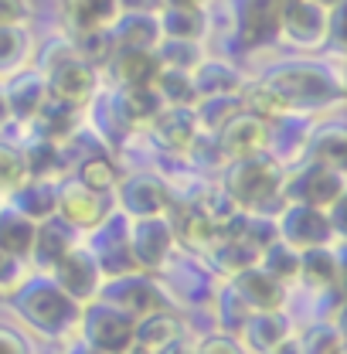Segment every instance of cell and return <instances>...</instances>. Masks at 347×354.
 Listing matches in <instances>:
<instances>
[{"label": "cell", "mask_w": 347, "mask_h": 354, "mask_svg": "<svg viewBox=\"0 0 347 354\" xmlns=\"http://www.w3.org/2000/svg\"><path fill=\"white\" fill-rule=\"evenodd\" d=\"M48 272H51V279H55L75 304L95 300L99 290H102V269H99V263H95V256H92L88 245H75V242H72L68 252L51 266Z\"/></svg>", "instance_id": "10"}, {"label": "cell", "mask_w": 347, "mask_h": 354, "mask_svg": "<svg viewBox=\"0 0 347 354\" xmlns=\"http://www.w3.org/2000/svg\"><path fill=\"white\" fill-rule=\"evenodd\" d=\"M55 198H58V187L48 177H28L21 187L10 191V208H17L31 221H44L55 215Z\"/></svg>", "instance_id": "28"}, {"label": "cell", "mask_w": 347, "mask_h": 354, "mask_svg": "<svg viewBox=\"0 0 347 354\" xmlns=\"http://www.w3.org/2000/svg\"><path fill=\"white\" fill-rule=\"evenodd\" d=\"M153 55H157L160 68H177V72H191L205 58L198 41H174V38H160L157 48H153Z\"/></svg>", "instance_id": "35"}, {"label": "cell", "mask_w": 347, "mask_h": 354, "mask_svg": "<svg viewBox=\"0 0 347 354\" xmlns=\"http://www.w3.org/2000/svg\"><path fill=\"white\" fill-rule=\"evenodd\" d=\"M79 113L82 109H75V106H68V102H62L55 95H44V102L31 116V123H35L38 136L51 140V143H62V140H68L72 133L79 130Z\"/></svg>", "instance_id": "27"}, {"label": "cell", "mask_w": 347, "mask_h": 354, "mask_svg": "<svg viewBox=\"0 0 347 354\" xmlns=\"http://www.w3.org/2000/svg\"><path fill=\"white\" fill-rule=\"evenodd\" d=\"M126 242H130L133 266L140 269H164L174 252V232L171 221L164 215H150V218H133L126 225Z\"/></svg>", "instance_id": "11"}, {"label": "cell", "mask_w": 347, "mask_h": 354, "mask_svg": "<svg viewBox=\"0 0 347 354\" xmlns=\"http://www.w3.org/2000/svg\"><path fill=\"white\" fill-rule=\"evenodd\" d=\"M28 0H0V24H24Z\"/></svg>", "instance_id": "45"}, {"label": "cell", "mask_w": 347, "mask_h": 354, "mask_svg": "<svg viewBox=\"0 0 347 354\" xmlns=\"http://www.w3.org/2000/svg\"><path fill=\"white\" fill-rule=\"evenodd\" d=\"M286 0H238L235 3V35L245 48H262V44L279 38V21H283Z\"/></svg>", "instance_id": "13"}, {"label": "cell", "mask_w": 347, "mask_h": 354, "mask_svg": "<svg viewBox=\"0 0 347 354\" xmlns=\"http://www.w3.org/2000/svg\"><path fill=\"white\" fill-rule=\"evenodd\" d=\"M205 0H164V7H201Z\"/></svg>", "instance_id": "48"}, {"label": "cell", "mask_w": 347, "mask_h": 354, "mask_svg": "<svg viewBox=\"0 0 347 354\" xmlns=\"http://www.w3.org/2000/svg\"><path fill=\"white\" fill-rule=\"evenodd\" d=\"M109 68L120 86H153L160 72L153 48H116L109 58Z\"/></svg>", "instance_id": "24"}, {"label": "cell", "mask_w": 347, "mask_h": 354, "mask_svg": "<svg viewBox=\"0 0 347 354\" xmlns=\"http://www.w3.org/2000/svg\"><path fill=\"white\" fill-rule=\"evenodd\" d=\"M306 150H310V160L317 164H327V167H341L347 164V133L341 123H323L317 130L306 133Z\"/></svg>", "instance_id": "32"}, {"label": "cell", "mask_w": 347, "mask_h": 354, "mask_svg": "<svg viewBox=\"0 0 347 354\" xmlns=\"http://www.w3.org/2000/svg\"><path fill=\"white\" fill-rule=\"evenodd\" d=\"M75 180H82L86 187L99 191V194H106V191L116 187V167H113L102 153H95V157H86V160L79 164V177H75Z\"/></svg>", "instance_id": "40"}, {"label": "cell", "mask_w": 347, "mask_h": 354, "mask_svg": "<svg viewBox=\"0 0 347 354\" xmlns=\"http://www.w3.org/2000/svg\"><path fill=\"white\" fill-rule=\"evenodd\" d=\"M265 136H269V120L242 106V109H235L218 127L215 150H218V157H225V160H238V157H249V153L265 150Z\"/></svg>", "instance_id": "12"}, {"label": "cell", "mask_w": 347, "mask_h": 354, "mask_svg": "<svg viewBox=\"0 0 347 354\" xmlns=\"http://www.w3.org/2000/svg\"><path fill=\"white\" fill-rule=\"evenodd\" d=\"M344 201V171L310 160L303 171L283 180V205H310V208H334Z\"/></svg>", "instance_id": "7"}, {"label": "cell", "mask_w": 347, "mask_h": 354, "mask_svg": "<svg viewBox=\"0 0 347 354\" xmlns=\"http://www.w3.org/2000/svg\"><path fill=\"white\" fill-rule=\"evenodd\" d=\"M286 290L276 276H269L262 266H249L242 272H232V283L221 293V307L228 313V324H242L249 313L259 310H283Z\"/></svg>", "instance_id": "4"}, {"label": "cell", "mask_w": 347, "mask_h": 354, "mask_svg": "<svg viewBox=\"0 0 347 354\" xmlns=\"http://www.w3.org/2000/svg\"><path fill=\"white\" fill-rule=\"evenodd\" d=\"M157 95L164 99V106H194V86H191V72H177V68H160L153 79Z\"/></svg>", "instance_id": "36"}, {"label": "cell", "mask_w": 347, "mask_h": 354, "mask_svg": "<svg viewBox=\"0 0 347 354\" xmlns=\"http://www.w3.org/2000/svg\"><path fill=\"white\" fill-rule=\"evenodd\" d=\"M259 263L269 276H276L279 283H286V279H293V276L300 272V249H293V245H286L283 239H276V242H269V245L262 249Z\"/></svg>", "instance_id": "37"}, {"label": "cell", "mask_w": 347, "mask_h": 354, "mask_svg": "<svg viewBox=\"0 0 347 354\" xmlns=\"http://www.w3.org/2000/svg\"><path fill=\"white\" fill-rule=\"evenodd\" d=\"M75 354H99V351H92V348H82V351H75Z\"/></svg>", "instance_id": "51"}, {"label": "cell", "mask_w": 347, "mask_h": 354, "mask_svg": "<svg viewBox=\"0 0 347 354\" xmlns=\"http://www.w3.org/2000/svg\"><path fill=\"white\" fill-rule=\"evenodd\" d=\"M283 180H286L283 164L269 150H259V153H249V157H238L228 164L225 194L232 198V205L238 212L272 215L283 208Z\"/></svg>", "instance_id": "2"}, {"label": "cell", "mask_w": 347, "mask_h": 354, "mask_svg": "<svg viewBox=\"0 0 347 354\" xmlns=\"http://www.w3.org/2000/svg\"><path fill=\"white\" fill-rule=\"evenodd\" d=\"M238 330H242V344H245L249 351L269 354L276 344H283V341L293 334V324H290V317L279 313V310H259V313H249V317L238 324Z\"/></svg>", "instance_id": "21"}, {"label": "cell", "mask_w": 347, "mask_h": 354, "mask_svg": "<svg viewBox=\"0 0 347 354\" xmlns=\"http://www.w3.org/2000/svg\"><path fill=\"white\" fill-rule=\"evenodd\" d=\"M276 232L286 245L293 249H313V245H330L337 239L330 212L323 208H310V205H283Z\"/></svg>", "instance_id": "9"}, {"label": "cell", "mask_w": 347, "mask_h": 354, "mask_svg": "<svg viewBox=\"0 0 347 354\" xmlns=\"http://www.w3.org/2000/svg\"><path fill=\"white\" fill-rule=\"evenodd\" d=\"M109 35H113L116 48H157V41H160V24H157V14L120 10L116 21L109 24Z\"/></svg>", "instance_id": "25"}, {"label": "cell", "mask_w": 347, "mask_h": 354, "mask_svg": "<svg viewBox=\"0 0 347 354\" xmlns=\"http://www.w3.org/2000/svg\"><path fill=\"white\" fill-rule=\"evenodd\" d=\"M68 245H72V225L44 218L35 228V242H31V252L28 256H35V263L41 266V269H51L68 252Z\"/></svg>", "instance_id": "30"}, {"label": "cell", "mask_w": 347, "mask_h": 354, "mask_svg": "<svg viewBox=\"0 0 347 354\" xmlns=\"http://www.w3.org/2000/svg\"><path fill=\"white\" fill-rule=\"evenodd\" d=\"M55 212L72 228H95L99 221L109 215V205H106V194L86 187L82 180H68V184L58 187Z\"/></svg>", "instance_id": "17"}, {"label": "cell", "mask_w": 347, "mask_h": 354, "mask_svg": "<svg viewBox=\"0 0 347 354\" xmlns=\"http://www.w3.org/2000/svg\"><path fill=\"white\" fill-rule=\"evenodd\" d=\"M102 300L116 304L120 310H126L130 317H147V313H157L164 310V293L153 279L147 276H136V272H123V276H113V283L106 290H99Z\"/></svg>", "instance_id": "15"}, {"label": "cell", "mask_w": 347, "mask_h": 354, "mask_svg": "<svg viewBox=\"0 0 347 354\" xmlns=\"http://www.w3.org/2000/svg\"><path fill=\"white\" fill-rule=\"evenodd\" d=\"M116 14H120L116 0H62V17L72 35L109 28L116 21Z\"/></svg>", "instance_id": "26"}, {"label": "cell", "mask_w": 347, "mask_h": 354, "mask_svg": "<svg viewBox=\"0 0 347 354\" xmlns=\"http://www.w3.org/2000/svg\"><path fill=\"white\" fill-rule=\"evenodd\" d=\"M44 82H48V95H55L75 109H86L88 99L95 95V68L75 55L72 44H65L62 51H55L48 58Z\"/></svg>", "instance_id": "6"}, {"label": "cell", "mask_w": 347, "mask_h": 354, "mask_svg": "<svg viewBox=\"0 0 347 354\" xmlns=\"http://www.w3.org/2000/svg\"><path fill=\"white\" fill-rule=\"evenodd\" d=\"M191 354H245V351H242V344H235L232 337H208V341H201Z\"/></svg>", "instance_id": "43"}, {"label": "cell", "mask_w": 347, "mask_h": 354, "mask_svg": "<svg viewBox=\"0 0 347 354\" xmlns=\"http://www.w3.org/2000/svg\"><path fill=\"white\" fill-rule=\"evenodd\" d=\"M35 58V38L24 24H0V79L28 68Z\"/></svg>", "instance_id": "31"}, {"label": "cell", "mask_w": 347, "mask_h": 354, "mask_svg": "<svg viewBox=\"0 0 347 354\" xmlns=\"http://www.w3.org/2000/svg\"><path fill=\"white\" fill-rule=\"evenodd\" d=\"M344 86L337 72L317 62H290L272 68L256 86H242V106L259 113L265 120L276 116H303V113H323L337 106Z\"/></svg>", "instance_id": "1"}, {"label": "cell", "mask_w": 347, "mask_h": 354, "mask_svg": "<svg viewBox=\"0 0 347 354\" xmlns=\"http://www.w3.org/2000/svg\"><path fill=\"white\" fill-rule=\"evenodd\" d=\"M126 215H106L95 228V245H92V256L102 269V276H123L133 272V256H130V242H126Z\"/></svg>", "instance_id": "16"}, {"label": "cell", "mask_w": 347, "mask_h": 354, "mask_svg": "<svg viewBox=\"0 0 347 354\" xmlns=\"http://www.w3.org/2000/svg\"><path fill=\"white\" fill-rule=\"evenodd\" d=\"M35 228L38 221L21 215L17 208H0V249H7L10 256H28L31 242H35Z\"/></svg>", "instance_id": "34"}, {"label": "cell", "mask_w": 347, "mask_h": 354, "mask_svg": "<svg viewBox=\"0 0 347 354\" xmlns=\"http://www.w3.org/2000/svg\"><path fill=\"white\" fill-rule=\"evenodd\" d=\"M116 201H120L123 215H130V218H150V215H167L171 191H167L164 177L133 174L116 187Z\"/></svg>", "instance_id": "14"}, {"label": "cell", "mask_w": 347, "mask_h": 354, "mask_svg": "<svg viewBox=\"0 0 347 354\" xmlns=\"http://www.w3.org/2000/svg\"><path fill=\"white\" fill-rule=\"evenodd\" d=\"M269 354H300V344H297V337H286L283 344H276Z\"/></svg>", "instance_id": "47"}, {"label": "cell", "mask_w": 347, "mask_h": 354, "mask_svg": "<svg viewBox=\"0 0 347 354\" xmlns=\"http://www.w3.org/2000/svg\"><path fill=\"white\" fill-rule=\"evenodd\" d=\"M297 344H300V354H341L344 351L337 324H317V327H310V330H303L297 337Z\"/></svg>", "instance_id": "39"}, {"label": "cell", "mask_w": 347, "mask_h": 354, "mask_svg": "<svg viewBox=\"0 0 347 354\" xmlns=\"http://www.w3.org/2000/svg\"><path fill=\"white\" fill-rule=\"evenodd\" d=\"M130 344L140 354H177L184 348L180 344V320L171 317L167 310L147 313V317L136 320Z\"/></svg>", "instance_id": "19"}, {"label": "cell", "mask_w": 347, "mask_h": 354, "mask_svg": "<svg viewBox=\"0 0 347 354\" xmlns=\"http://www.w3.org/2000/svg\"><path fill=\"white\" fill-rule=\"evenodd\" d=\"M191 86L198 99H212V95H238L242 92V75L228 65V62H218V58H201L194 68H191ZM194 99V102H198Z\"/></svg>", "instance_id": "23"}, {"label": "cell", "mask_w": 347, "mask_h": 354, "mask_svg": "<svg viewBox=\"0 0 347 354\" xmlns=\"http://www.w3.org/2000/svg\"><path fill=\"white\" fill-rule=\"evenodd\" d=\"M317 3H320V7H327V10H337L344 0H317Z\"/></svg>", "instance_id": "50"}, {"label": "cell", "mask_w": 347, "mask_h": 354, "mask_svg": "<svg viewBox=\"0 0 347 354\" xmlns=\"http://www.w3.org/2000/svg\"><path fill=\"white\" fill-rule=\"evenodd\" d=\"M136 317L120 310L109 300H88V307L79 317V330L86 337V348L99 354H120L130 348Z\"/></svg>", "instance_id": "5"}, {"label": "cell", "mask_w": 347, "mask_h": 354, "mask_svg": "<svg viewBox=\"0 0 347 354\" xmlns=\"http://www.w3.org/2000/svg\"><path fill=\"white\" fill-rule=\"evenodd\" d=\"M157 24H160V38H174V41H201L205 35L201 7H160Z\"/></svg>", "instance_id": "33"}, {"label": "cell", "mask_w": 347, "mask_h": 354, "mask_svg": "<svg viewBox=\"0 0 347 354\" xmlns=\"http://www.w3.org/2000/svg\"><path fill=\"white\" fill-rule=\"evenodd\" d=\"M109 106L123 130H140V127H150V120L164 109V99L157 95L153 86H120Z\"/></svg>", "instance_id": "20"}, {"label": "cell", "mask_w": 347, "mask_h": 354, "mask_svg": "<svg viewBox=\"0 0 347 354\" xmlns=\"http://www.w3.org/2000/svg\"><path fill=\"white\" fill-rule=\"evenodd\" d=\"M24 153V171L28 177H55L58 174V167H62V150H58V143H51V140H44L38 136L28 150H21Z\"/></svg>", "instance_id": "38"}, {"label": "cell", "mask_w": 347, "mask_h": 354, "mask_svg": "<svg viewBox=\"0 0 347 354\" xmlns=\"http://www.w3.org/2000/svg\"><path fill=\"white\" fill-rule=\"evenodd\" d=\"M147 130L153 133V140L167 150L177 153H187L194 147V140L201 136V123H198V113L194 106H164Z\"/></svg>", "instance_id": "18"}, {"label": "cell", "mask_w": 347, "mask_h": 354, "mask_svg": "<svg viewBox=\"0 0 347 354\" xmlns=\"http://www.w3.org/2000/svg\"><path fill=\"white\" fill-rule=\"evenodd\" d=\"M10 120V109H7V95H3V88H0V127Z\"/></svg>", "instance_id": "49"}, {"label": "cell", "mask_w": 347, "mask_h": 354, "mask_svg": "<svg viewBox=\"0 0 347 354\" xmlns=\"http://www.w3.org/2000/svg\"><path fill=\"white\" fill-rule=\"evenodd\" d=\"M297 276L313 290H334L341 283V259L330 245L300 249V272Z\"/></svg>", "instance_id": "29"}, {"label": "cell", "mask_w": 347, "mask_h": 354, "mask_svg": "<svg viewBox=\"0 0 347 354\" xmlns=\"http://www.w3.org/2000/svg\"><path fill=\"white\" fill-rule=\"evenodd\" d=\"M14 307L24 317V324H31L38 334L55 337V341H68L79 330V304L55 283V279H31L21 283L14 290Z\"/></svg>", "instance_id": "3"}, {"label": "cell", "mask_w": 347, "mask_h": 354, "mask_svg": "<svg viewBox=\"0 0 347 354\" xmlns=\"http://www.w3.org/2000/svg\"><path fill=\"white\" fill-rule=\"evenodd\" d=\"M7 95V109H10V120H24L31 123V116L38 113V106L48 95V82H44V72H35V68H21L10 75V82L3 88Z\"/></svg>", "instance_id": "22"}, {"label": "cell", "mask_w": 347, "mask_h": 354, "mask_svg": "<svg viewBox=\"0 0 347 354\" xmlns=\"http://www.w3.org/2000/svg\"><path fill=\"white\" fill-rule=\"evenodd\" d=\"M21 283H24V259L21 256H10L7 249H0V290L3 293H14Z\"/></svg>", "instance_id": "42"}, {"label": "cell", "mask_w": 347, "mask_h": 354, "mask_svg": "<svg viewBox=\"0 0 347 354\" xmlns=\"http://www.w3.org/2000/svg\"><path fill=\"white\" fill-rule=\"evenodd\" d=\"M334 28V10L320 7L317 0H286L283 21H279V38L293 48H323Z\"/></svg>", "instance_id": "8"}, {"label": "cell", "mask_w": 347, "mask_h": 354, "mask_svg": "<svg viewBox=\"0 0 347 354\" xmlns=\"http://www.w3.org/2000/svg\"><path fill=\"white\" fill-rule=\"evenodd\" d=\"M120 10H136V14H157L164 0H116Z\"/></svg>", "instance_id": "46"}, {"label": "cell", "mask_w": 347, "mask_h": 354, "mask_svg": "<svg viewBox=\"0 0 347 354\" xmlns=\"http://www.w3.org/2000/svg\"><path fill=\"white\" fill-rule=\"evenodd\" d=\"M341 354H344V351H341Z\"/></svg>", "instance_id": "52"}, {"label": "cell", "mask_w": 347, "mask_h": 354, "mask_svg": "<svg viewBox=\"0 0 347 354\" xmlns=\"http://www.w3.org/2000/svg\"><path fill=\"white\" fill-rule=\"evenodd\" d=\"M28 180V171H24V153L14 150L10 143H0V191L10 194L14 187H21Z\"/></svg>", "instance_id": "41"}, {"label": "cell", "mask_w": 347, "mask_h": 354, "mask_svg": "<svg viewBox=\"0 0 347 354\" xmlns=\"http://www.w3.org/2000/svg\"><path fill=\"white\" fill-rule=\"evenodd\" d=\"M0 354H31V344H28L17 330L0 327Z\"/></svg>", "instance_id": "44"}]
</instances>
